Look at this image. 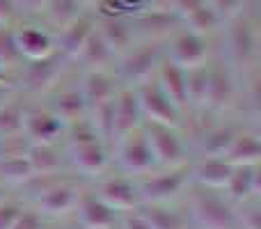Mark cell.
I'll list each match as a JSON object with an SVG mask.
<instances>
[{
	"label": "cell",
	"mask_w": 261,
	"mask_h": 229,
	"mask_svg": "<svg viewBox=\"0 0 261 229\" xmlns=\"http://www.w3.org/2000/svg\"><path fill=\"white\" fill-rule=\"evenodd\" d=\"M222 41V58L227 60L236 76L257 71L259 53H261V35H259V0H250L245 12L239 16L229 18L222 28L220 37Z\"/></svg>",
	"instance_id": "6da1fadb"
},
{
	"label": "cell",
	"mask_w": 261,
	"mask_h": 229,
	"mask_svg": "<svg viewBox=\"0 0 261 229\" xmlns=\"http://www.w3.org/2000/svg\"><path fill=\"white\" fill-rule=\"evenodd\" d=\"M69 67H71V62L60 50H55L48 58L23 62L14 76V85L18 92H25V94H48L53 87L60 85Z\"/></svg>",
	"instance_id": "7a4b0ae2"
},
{
	"label": "cell",
	"mask_w": 261,
	"mask_h": 229,
	"mask_svg": "<svg viewBox=\"0 0 261 229\" xmlns=\"http://www.w3.org/2000/svg\"><path fill=\"white\" fill-rule=\"evenodd\" d=\"M142 204H167L170 199L179 197L190 184V163L181 167L153 170L135 179Z\"/></svg>",
	"instance_id": "3957f363"
},
{
	"label": "cell",
	"mask_w": 261,
	"mask_h": 229,
	"mask_svg": "<svg viewBox=\"0 0 261 229\" xmlns=\"http://www.w3.org/2000/svg\"><path fill=\"white\" fill-rule=\"evenodd\" d=\"M142 129L158 170L181 167L188 163V158H186L188 156V144H186L184 135H181V129L167 124H156V121H144Z\"/></svg>",
	"instance_id": "277c9868"
},
{
	"label": "cell",
	"mask_w": 261,
	"mask_h": 229,
	"mask_svg": "<svg viewBox=\"0 0 261 229\" xmlns=\"http://www.w3.org/2000/svg\"><path fill=\"white\" fill-rule=\"evenodd\" d=\"M163 60V44L153 41H138L128 53H124L115 64V76L122 85H140V83L153 78L158 64Z\"/></svg>",
	"instance_id": "5b68a950"
},
{
	"label": "cell",
	"mask_w": 261,
	"mask_h": 229,
	"mask_svg": "<svg viewBox=\"0 0 261 229\" xmlns=\"http://www.w3.org/2000/svg\"><path fill=\"white\" fill-rule=\"evenodd\" d=\"M190 213L202 229H236V207L220 190L197 188L190 197Z\"/></svg>",
	"instance_id": "8992f818"
},
{
	"label": "cell",
	"mask_w": 261,
	"mask_h": 229,
	"mask_svg": "<svg viewBox=\"0 0 261 229\" xmlns=\"http://www.w3.org/2000/svg\"><path fill=\"white\" fill-rule=\"evenodd\" d=\"M44 179V186L37 190V211L44 218H64L73 213L83 190L78 184H73L67 176H39Z\"/></svg>",
	"instance_id": "52a82bcc"
},
{
	"label": "cell",
	"mask_w": 261,
	"mask_h": 229,
	"mask_svg": "<svg viewBox=\"0 0 261 229\" xmlns=\"http://www.w3.org/2000/svg\"><path fill=\"white\" fill-rule=\"evenodd\" d=\"M163 55L170 62L179 64L181 69H193L202 67L211 60L213 55V39L197 35V32L188 30L186 26H181L170 39L163 44Z\"/></svg>",
	"instance_id": "ba28073f"
},
{
	"label": "cell",
	"mask_w": 261,
	"mask_h": 229,
	"mask_svg": "<svg viewBox=\"0 0 261 229\" xmlns=\"http://www.w3.org/2000/svg\"><path fill=\"white\" fill-rule=\"evenodd\" d=\"M206 71H208V85H206V110L211 113H222L227 110L236 99V71L227 64V60L222 55H211V60L206 62ZM204 110V113H206Z\"/></svg>",
	"instance_id": "9c48e42d"
},
{
	"label": "cell",
	"mask_w": 261,
	"mask_h": 229,
	"mask_svg": "<svg viewBox=\"0 0 261 229\" xmlns=\"http://www.w3.org/2000/svg\"><path fill=\"white\" fill-rule=\"evenodd\" d=\"M115 161H117V165L124 172L135 174V176H142V174L158 170L142 126L130 131L126 135H122L119 140H115Z\"/></svg>",
	"instance_id": "30bf717a"
},
{
	"label": "cell",
	"mask_w": 261,
	"mask_h": 229,
	"mask_svg": "<svg viewBox=\"0 0 261 229\" xmlns=\"http://www.w3.org/2000/svg\"><path fill=\"white\" fill-rule=\"evenodd\" d=\"M138 92V101H140V110H142L144 121H156V124H167V126H184V113L167 99V94L158 87L156 78L135 85Z\"/></svg>",
	"instance_id": "8fae6325"
},
{
	"label": "cell",
	"mask_w": 261,
	"mask_h": 229,
	"mask_svg": "<svg viewBox=\"0 0 261 229\" xmlns=\"http://www.w3.org/2000/svg\"><path fill=\"white\" fill-rule=\"evenodd\" d=\"M14 32V41H16V48L21 53L23 62L28 60H41L48 58L58 50L55 46V35L44 28L37 18H18L12 26Z\"/></svg>",
	"instance_id": "7c38bea8"
},
{
	"label": "cell",
	"mask_w": 261,
	"mask_h": 229,
	"mask_svg": "<svg viewBox=\"0 0 261 229\" xmlns=\"http://www.w3.org/2000/svg\"><path fill=\"white\" fill-rule=\"evenodd\" d=\"M130 26H133L135 39L138 41H153V44H165L181 26V16L172 9H156L147 7L140 14L130 16Z\"/></svg>",
	"instance_id": "4fadbf2b"
},
{
	"label": "cell",
	"mask_w": 261,
	"mask_h": 229,
	"mask_svg": "<svg viewBox=\"0 0 261 229\" xmlns=\"http://www.w3.org/2000/svg\"><path fill=\"white\" fill-rule=\"evenodd\" d=\"M64 158L81 174L99 176L110 163V147L99 138L83 140V142H67Z\"/></svg>",
	"instance_id": "5bb4252c"
},
{
	"label": "cell",
	"mask_w": 261,
	"mask_h": 229,
	"mask_svg": "<svg viewBox=\"0 0 261 229\" xmlns=\"http://www.w3.org/2000/svg\"><path fill=\"white\" fill-rule=\"evenodd\" d=\"M119 85H122V83L117 81L115 71H108V69L83 71L78 90H81L83 99H85L87 115H90L92 110H99V108H103V106L113 104L115 96H117Z\"/></svg>",
	"instance_id": "9a60e30c"
},
{
	"label": "cell",
	"mask_w": 261,
	"mask_h": 229,
	"mask_svg": "<svg viewBox=\"0 0 261 229\" xmlns=\"http://www.w3.org/2000/svg\"><path fill=\"white\" fill-rule=\"evenodd\" d=\"M64 129V121H60L48 108H25L23 138L28 144H60Z\"/></svg>",
	"instance_id": "2e32d148"
},
{
	"label": "cell",
	"mask_w": 261,
	"mask_h": 229,
	"mask_svg": "<svg viewBox=\"0 0 261 229\" xmlns=\"http://www.w3.org/2000/svg\"><path fill=\"white\" fill-rule=\"evenodd\" d=\"M96 197L106 202L113 211L117 213H128L142 207V197L138 193V184L135 179H126V176H110L103 179L96 188Z\"/></svg>",
	"instance_id": "e0dca14e"
},
{
	"label": "cell",
	"mask_w": 261,
	"mask_h": 229,
	"mask_svg": "<svg viewBox=\"0 0 261 229\" xmlns=\"http://www.w3.org/2000/svg\"><path fill=\"white\" fill-rule=\"evenodd\" d=\"M144 124L142 110H140L138 92L130 85H119L117 96L113 104V142L130 131L140 129Z\"/></svg>",
	"instance_id": "ac0fdd59"
},
{
	"label": "cell",
	"mask_w": 261,
	"mask_h": 229,
	"mask_svg": "<svg viewBox=\"0 0 261 229\" xmlns=\"http://www.w3.org/2000/svg\"><path fill=\"white\" fill-rule=\"evenodd\" d=\"M73 216L83 229H119V213L113 211L106 202H101L96 193L83 190L73 209Z\"/></svg>",
	"instance_id": "d6986e66"
},
{
	"label": "cell",
	"mask_w": 261,
	"mask_h": 229,
	"mask_svg": "<svg viewBox=\"0 0 261 229\" xmlns=\"http://www.w3.org/2000/svg\"><path fill=\"white\" fill-rule=\"evenodd\" d=\"M94 28H96L94 12H92V9H85L76 21H71L60 32H55V46H58V50L69 60V62H73L78 50L85 46V41L90 39V35L94 32Z\"/></svg>",
	"instance_id": "ffe728a7"
},
{
	"label": "cell",
	"mask_w": 261,
	"mask_h": 229,
	"mask_svg": "<svg viewBox=\"0 0 261 229\" xmlns=\"http://www.w3.org/2000/svg\"><path fill=\"white\" fill-rule=\"evenodd\" d=\"M96 16V32L101 35V39L108 44V48L117 55V60L122 58L124 53H128L138 39H135L133 26H130V18L124 16H101V14H94Z\"/></svg>",
	"instance_id": "44dd1931"
},
{
	"label": "cell",
	"mask_w": 261,
	"mask_h": 229,
	"mask_svg": "<svg viewBox=\"0 0 261 229\" xmlns=\"http://www.w3.org/2000/svg\"><path fill=\"white\" fill-rule=\"evenodd\" d=\"M234 165L227 163L222 156H202L195 165H190V181L197 188L206 190H225Z\"/></svg>",
	"instance_id": "7402d4cb"
},
{
	"label": "cell",
	"mask_w": 261,
	"mask_h": 229,
	"mask_svg": "<svg viewBox=\"0 0 261 229\" xmlns=\"http://www.w3.org/2000/svg\"><path fill=\"white\" fill-rule=\"evenodd\" d=\"M48 106L46 108L50 110L60 121H64V126L73 124V121H81L87 117V106L85 99H83L81 90L76 87H53L48 92Z\"/></svg>",
	"instance_id": "603a6c76"
},
{
	"label": "cell",
	"mask_w": 261,
	"mask_h": 229,
	"mask_svg": "<svg viewBox=\"0 0 261 229\" xmlns=\"http://www.w3.org/2000/svg\"><path fill=\"white\" fill-rule=\"evenodd\" d=\"M153 78H156L158 87L167 94V99H170L184 115H188V99H186V69H181L179 64H174V62H170V60L163 55V60H161V64H158L156 73H153Z\"/></svg>",
	"instance_id": "cb8c5ba5"
},
{
	"label": "cell",
	"mask_w": 261,
	"mask_h": 229,
	"mask_svg": "<svg viewBox=\"0 0 261 229\" xmlns=\"http://www.w3.org/2000/svg\"><path fill=\"white\" fill-rule=\"evenodd\" d=\"M222 193L231 204L259 197V165H234Z\"/></svg>",
	"instance_id": "d4e9b609"
},
{
	"label": "cell",
	"mask_w": 261,
	"mask_h": 229,
	"mask_svg": "<svg viewBox=\"0 0 261 229\" xmlns=\"http://www.w3.org/2000/svg\"><path fill=\"white\" fill-rule=\"evenodd\" d=\"M25 158L35 176H58L67 165L60 144H28Z\"/></svg>",
	"instance_id": "484cf974"
},
{
	"label": "cell",
	"mask_w": 261,
	"mask_h": 229,
	"mask_svg": "<svg viewBox=\"0 0 261 229\" xmlns=\"http://www.w3.org/2000/svg\"><path fill=\"white\" fill-rule=\"evenodd\" d=\"M83 12H85V7L78 0H46L35 18L55 35L62 28H67L71 21H76Z\"/></svg>",
	"instance_id": "4316f807"
},
{
	"label": "cell",
	"mask_w": 261,
	"mask_h": 229,
	"mask_svg": "<svg viewBox=\"0 0 261 229\" xmlns=\"http://www.w3.org/2000/svg\"><path fill=\"white\" fill-rule=\"evenodd\" d=\"M71 64H81L83 71H92V69H108V71H113L115 64H117V55L108 48V44L101 39V35L94 28V32L85 41V46L78 50V55L73 58Z\"/></svg>",
	"instance_id": "83f0119b"
},
{
	"label": "cell",
	"mask_w": 261,
	"mask_h": 229,
	"mask_svg": "<svg viewBox=\"0 0 261 229\" xmlns=\"http://www.w3.org/2000/svg\"><path fill=\"white\" fill-rule=\"evenodd\" d=\"M231 165H259L261 161V140L257 131H236L225 156Z\"/></svg>",
	"instance_id": "f1b7e54d"
},
{
	"label": "cell",
	"mask_w": 261,
	"mask_h": 229,
	"mask_svg": "<svg viewBox=\"0 0 261 229\" xmlns=\"http://www.w3.org/2000/svg\"><path fill=\"white\" fill-rule=\"evenodd\" d=\"M184 26L188 28V30L197 32V35L206 37V39H216V37H220L222 28H225V21H222L220 14L206 3L199 9L190 12L188 16H184Z\"/></svg>",
	"instance_id": "f546056e"
},
{
	"label": "cell",
	"mask_w": 261,
	"mask_h": 229,
	"mask_svg": "<svg viewBox=\"0 0 261 229\" xmlns=\"http://www.w3.org/2000/svg\"><path fill=\"white\" fill-rule=\"evenodd\" d=\"M35 179L32 167L23 154L0 156V186H28Z\"/></svg>",
	"instance_id": "4dcf8cb0"
},
{
	"label": "cell",
	"mask_w": 261,
	"mask_h": 229,
	"mask_svg": "<svg viewBox=\"0 0 261 229\" xmlns=\"http://www.w3.org/2000/svg\"><path fill=\"white\" fill-rule=\"evenodd\" d=\"M236 135V129L229 124H213L202 131L199 135V151L202 156H225L231 140Z\"/></svg>",
	"instance_id": "1f68e13d"
},
{
	"label": "cell",
	"mask_w": 261,
	"mask_h": 229,
	"mask_svg": "<svg viewBox=\"0 0 261 229\" xmlns=\"http://www.w3.org/2000/svg\"><path fill=\"white\" fill-rule=\"evenodd\" d=\"M206 85H208L206 64L186 69V99H188V110H193V113H204L206 110Z\"/></svg>",
	"instance_id": "d6a6232c"
},
{
	"label": "cell",
	"mask_w": 261,
	"mask_h": 229,
	"mask_svg": "<svg viewBox=\"0 0 261 229\" xmlns=\"http://www.w3.org/2000/svg\"><path fill=\"white\" fill-rule=\"evenodd\" d=\"M21 64H23V58L16 48V41H14L12 26H0V69L14 81Z\"/></svg>",
	"instance_id": "836d02e7"
},
{
	"label": "cell",
	"mask_w": 261,
	"mask_h": 229,
	"mask_svg": "<svg viewBox=\"0 0 261 229\" xmlns=\"http://www.w3.org/2000/svg\"><path fill=\"white\" fill-rule=\"evenodd\" d=\"M140 211L147 218L151 229H184V218L167 204H142Z\"/></svg>",
	"instance_id": "e575fe53"
},
{
	"label": "cell",
	"mask_w": 261,
	"mask_h": 229,
	"mask_svg": "<svg viewBox=\"0 0 261 229\" xmlns=\"http://www.w3.org/2000/svg\"><path fill=\"white\" fill-rule=\"evenodd\" d=\"M23 117H25V106L18 104V99L5 104L0 108V140L23 135Z\"/></svg>",
	"instance_id": "d590c367"
},
{
	"label": "cell",
	"mask_w": 261,
	"mask_h": 229,
	"mask_svg": "<svg viewBox=\"0 0 261 229\" xmlns=\"http://www.w3.org/2000/svg\"><path fill=\"white\" fill-rule=\"evenodd\" d=\"M241 211L236 209V222L243 229H261V207H259V197L248 199V202L239 204Z\"/></svg>",
	"instance_id": "8d00e7d4"
},
{
	"label": "cell",
	"mask_w": 261,
	"mask_h": 229,
	"mask_svg": "<svg viewBox=\"0 0 261 229\" xmlns=\"http://www.w3.org/2000/svg\"><path fill=\"white\" fill-rule=\"evenodd\" d=\"M218 14H220L222 21H229V18L239 16L241 12H245V7L250 5V0H206Z\"/></svg>",
	"instance_id": "74e56055"
},
{
	"label": "cell",
	"mask_w": 261,
	"mask_h": 229,
	"mask_svg": "<svg viewBox=\"0 0 261 229\" xmlns=\"http://www.w3.org/2000/svg\"><path fill=\"white\" fill-rule=\"evenodd\" d=\"M12 229H48V227H46V218L37 209H23Z\"/></svg>",
	"instance_id": "f35d334b"
},
{
	"label": "cell",
	"mask_w": 261,
	"mask_h": 229,
	"mask_svg": "<svg viewBox=\"0 0 261 229\" xmlns=\"http://www.w3.org/2000/svg\"><path fill=\"white\" fill-rule=\"evenodd\" d=\"M21 211H23L21 204L9 197L5 199V202H0V229H12L16 218L21 216Z\"/></svg>",
	"instance_id": "ab89813d"
},
{
	"label": "cell",
	"mask_w": 261,
	"mask_h": 229,
	"mask_svg": "<svg viewBox=\"0 0 261 229\" xmlns=\"http://www.w3.org/2000/svg\"><path fill=\"white\" fill-rule=\"evenodd\" d=\"M119 229H151V225L142 216V211L135 209L128 213H119Z\"/></svg>",
	"instance_id": "60d3db41"
},
{
	"label": "cell",
	"mask_w": 261,
	"mask_h": 229,
	"mask_svg": "<svg viewBox=\"0 0 261 229\" xmlns=\"http://www.w3.org/2000/svg\"><path fill=\"white\" fill-rule=\"evenodd\" d=\"M21 18L16 0H0V26H14Z\"/></svg>",
	"instance_id": "b9f144b4"
},
{
	"label": "cell",
	"mask_w": 261,
	"mask_h": 229,
	"mask_svg": "<svg viewBox=\"0 0 261 229\" xmlns=\"http://www.w3.org/2000/svg\"><path fill=\"white\" fill-rule=\"evenodd\" d=\"M46 0H16V7L21 12V18H35Z\"/></svg>",
	"instance_id": "7bdbcfd3"
},
{
	"label": "cell",
	"mask_w": 261,
	"mask_h": 229,
	"mask_svg": "<svg viewBox=\"0 0 261 229\" xmlns=\"http://www.w3.org/2000/svg\"><path fill=\"white\" fill-rule=\"evenodd\" d=\"M202 5H206V0H174V3H172V9H174V12L181 16V21H184V16H188L190 12L199 9Z\"/></svg>",
	"instance_id": "ee69618b"
},
{
	"label": "cell",
	"mask_w": 261,
	"mask_h": 229,
	"mask_svg": "<svg viewBox=\"0 0 261 229\" xmlns=\"http://www.w3.org/2000/svg\"><path fill=\"white\" fill-rule=\"evenodd\" d=\"M18 94H21V92L16 90L14 83H0V108H3L5 104H9L12 99H16Z\"/></svg>",
	"instance_id": "f6af8a7d"
},
{
	"label": "cell",
	"mask_w": 261,
	"mask_h": 229,
	"mask_svg": "<svg viewBox=\"0 0 261 229\" xmlns=\"http://www.w3.org/2000/svg\"><path fill=\"white\" fill-rule=\"evenodd\" d=\"M174 0H147V7H156V9H172ZM174 12V9H172Z\"/></svg>",
	"instance_id": "bcb514c9"
},
{
	"label": "cell",
	"mask_w": 261,
	"mask_h": 229,
	"mask_svg": "<svg viewBox=\"0 0 261 229\" xmlns=\"http://www.w3.org/2000/svg\"><path fill=\"white\" fill-rule=\"evenodd\" d=\"M0 83H14V81H12V78H9V76H7V73H5V71H3V69H0Z\"/></svg>",
	"instance_id": "7dc6e473"
},
{
	"label": "cell",
	"mask_w": 261,
	"mask_h": 229,
	"mask_svg": "<svg viewBox=\"0 0 261 229\" xmlns=\"http://www.w3.org/2000/svg\"><path fill=\"white\" fill-rule=\"evenodd\" d=\"M5 199H7V193H5V188L0 186V202H5Z\"/></svg>",
	"instance_id": "c3c4849f"
}]
</instances>
